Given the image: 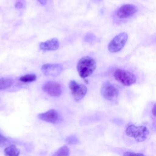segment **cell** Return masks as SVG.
Here are the masks:
<instances>
[{"mask_svg": "<svg viewBox=\"0 0 156 156\" xmlns=\"http://www.w3.org/2000/svg\"><path fill=\"white\" fill-rule=\"evenodd\" d=\"M20 150L15 145H10L4 149L5 156H19Z\"/></svg>", "mask_w": 156, "mask_h": 156, "instance_id": "cell-12", "label": "cell"}, {"mask_svg": "<svg viewBox=\"0 0 156 156\" xmlns=\"http://www.w3.org/2000/svg\"><path fill=\"white\" fill-rule=\"evenodd\" d=\"M125 133L126 135L133 138L136 142H143L147 138L149 131L144 126L130 124L126 127Z\"/></svg>", "mask_w": 156, "mask_h": 156, "instance_id": "cell-2", "label": "cell"}, {"mask_svg": "<svg viewBox=\"0 0 156 156\" xmlns=\"http://www.w3.org/2000/svg\"><path fill=\"white\" fill-rule=\"evenodd\" d=\"M128 40V35L126 32H121L116 35L109 43L108 49L110 52L115 53L121 51Z\"/></svg>", "mask_w": 156, "mask_h": 156, "instance_id": "cell-4", "label": "cell"}, {"mask_svg": "<svg viewBox=\"0 0 156 156\" xmlns=\"http://www.w3.org/2000/svg\"><path fill=\"white\" fill-rule=\"evenodd\" d=\"M94 38V36L91 34H88L85 37V41L87 42H89L90 41H93V39Z\"/></svg>", "mask_w": 156, "mask_h": 156, "instance_id": "cell-19", "label": "cell"}, {"mask_svg": "<svg viewBox=\"0 0 156 156\" xmlns=\"http://www.w3.org/2000/svg\"><path fill=\"white\" fill-rule=\"evenodd\" d=\"M69 149L66 146H63L60 147L56 152L53 154L52 156H69Z\"/></svg>", "mask_w": 156, "mask_h": 156, "instance_id": "cell-14", "label": "cell"}, {"mask_svg": "<svg viewBox=\"0 0 156 156\" xmlns=\"http://www.w3.org/2000/svg\"><path fill=\"white\" fill-rule=\"evenodd\" d=\"M138 11V8L133 4H124L121 6L116 12V16L119 19L128 18Z\"/></svg>", "mask_w": 156, "mask_h": 156, "instance_id": "cell-10", "label": "cell"}, {"mask_svg": "<svg viewBox=\"0 0 156 156\" xmlns=\"http://www.w3.org/2000/svg\"><path fill=\"white\" fill-rule=\"evenodd\" d=\"M96 63L94 59L89 56L82 57L77 65V69L80 77L85 79L89 77L94 71Z\"/></svg>", "mask_w": 156, "mask_h": 156, "instance_id": "cell-1", "label": "cell"}, {"mask_svg": "<svg viewBox=\"0 0 156 156\" xmlns=\"http://www.w3.org/2000/svg\"><path fill=\"white\" fill-rule=\"evenodd\" d=\"M153 129H154V130H156V122H155V123L153 124Z\"/></svg>", "mask_w": 156, "mask_h": 156, "instance_id": "cell-23", "label": "cell"}, {"mask_svg": "<svg viewBox=\"0 0 156 156\" xmlns=\"http://www.w3.org/2000/svg\"><path fill=\"white\" fill-rule=\"evenodd\" d=\"M41 69L45 76L57 77L63 71V66L58 63H47L42 65Z\"/></svg>", "mask_w": 156, "mask_h": 156, "instance_id": "cell-9", "label": "cell"}, {"mask_svg": "<svg viewBox=\"0 0 156 156\" xmlns=\"http://www.w3.org/2000/svg\"><path fill=\"white\" fill-rule=\"evenodd\" d=\"M8 141L7 138L0 133V147L4 146Z\"/></svg>", "mask_w": 156, "mask_h": 156, "instance_id": "cell-18", "label": "cell"}, {"mask_svg": "<svg viewBox=\"0 0 156 156\" xmlns=\"http://www.w3.org/2000/svg\"><path fill=\"white\" fill-rule=\"evenodd\" d=\"M15 7H16V8H21L23 7V4L21 2H18L15 4Z\"/></svg>", "mask_w": 156, "mask_h": 156, "instance_id": "cell-21", "label": "cell"}, {"mask_svg": "<svg viewBox=\"0 0 156 156\" xmlns=\"http://www.w3.org/2000/svg\"><path fill=\"white\" fill-rule=\"evenodd\" d=\"M38 118L46 122L57 124L62 121V117L60 113L54 109H51L44 113L38 115Z\"/></svg>", "mask_w": 156, "mask_h": 156, "instance_id": "cell-7", "label": "cell"}, {"mask_svg": "<svg viewBox=\"0 0 156 156\" xmlns=\"http://www.w3.org/2000/svg\"><path fill=\"white\" fill-rule=\"evenodd\" d=\"M37 79V76L34 74H27L23 75L20 77V80L24 83L34 82Z\"/></svg>", "mask_w": 156, "mask_h": 156, "instance_id": "cell-15", "label": "cell"}, {"mask_svg": "<svg viewBox=\"0 0 156 156\" xmlns=\"http://www.w3.org/2000/svg\"><path fill=\"white\" fill-rule=\"evenodd\" d=\"M102 96L109 101H115L118 96V89L112 83L108 81L105 82L101 89Z\"/></svg>", "mask_w": 156, "mask_h": 156, "instance_id": "cell-5", "label": "cell"}, {"mask_svg": "<svg viewBox=\"0 0 156 156\" xmlns=\"http://www.w3.org/2000/svg\"><path fill=\"white\" fill-rule=\"evenodd\" d=\"M69 87L73 97L76 101H79L82 99L87 92V88L85 85L79 84L73 80L70 81Z\"/></svg>", "mask_w": 156, "mask_h": 156, "instance_id": "cell-6", "label": "cell"}, {"mask_svg": "<svg viewBox=\"0 0 156 156\" xmlns=\"http://www.w3.org/2000/svg\"><path fill=\"white\" fill-rule=\"evenodd\" d=\"M152 115L156 117V104H154V105L152 107Z\"/></svg>", "mask_w": 156, "mask_h": 156, "instance_id": "cell-20", "label": "cell"}, {"mask_svg": "<svg viewBox=\"0 0 156 156\" xmlns=\"http://www.w3.org/2000/svg\"><path fill=\"white\" fill-rule=\"evenodd\" d=\"M13 84V80L9 78H0V90H5L12 87Z\"/></svg>", "mask_w": 156, "mask_h": 156, "instance_id": "cell-13", "label": "cell"}, {"mask_svg": "<svg viewBox=\"0 0 156 156\" xmlns=\"http://www.w3.org/2000/svg\"><path fill=\"white\" fill-rule=\"evenodd\" d=\"M92 1H94V2H101V1H102V0H92Z\"/></svg>", "mask_w": 156, "mask_h": 156, "instance_id": "cell-24", "label": "cell"}, {"mask_svg": "<svg viewBox=\"0 0 156 156\" xmlns=\"http://www.w3.org/2000/svg\"><path fill=\"white\" fill-rule=\"evenodd\" d=\"M43 90L48 94L53 97H58L62 93L60 83L54 81H48L43 86Z\"/></svg>", "mask_w": 156, "mask_h": 156, "instance_id": "cell-8", "label": "cell"}, {"mask_svg": "<svg viewBox=\"0 0 156 156\" xmlns=\"http://www.w3.org/2000/svg\"><path fill=\"white\" fill-rule=\"evenodd\" d=\"M114 77L117 81L124 86L132 85L136 81V77L133 73L122 69H117L115 70Z\"/></svg>", "mask_w": 156, "mask_h": 156, "instance_id": "cell-3", "label": "cell"}, {"mask_svg": "<svg viewBox=\"0 0 156 156\" xmlns=\"http://www.w3.org/2000/svg\"><path fill=\"white\" fill-rule=\"evenodd\" d=\"M37 1L41 5H44L46 3V1H47V0H37Z\"/></svg>", "mask_w": 156, "mask_h": 156, "instance_id": "cell-22", "label": "cell"}, {"mask_svg": "<svg viewBox=\"0 0 156 156\" xmlns=\"http://www.w3.org/2000/svg\"><path fill=\"white\" fill-rule=\"evenodd\" d=\"M39 47L43 51H55L59 47V41L58 39L54 38L40 43Z\"/></svg>", "mask_w": 156, "mask_h": 156, "instance_id": "cell-11", "label": "cell"}, {"mask_svg": "<svg viewBox=\"0 0 156 156\" xmlns=\"http://www.w3.org/2000/svg\"><path fill=\"white\" fill-rule=\"evenodd\" d=\"M123 156H144V155L141 153H135L133 152L127 151L123 154Z\"/></svg>", "mask_w": 156, "mask_h": 156, "instance_id": "cell-17", "label": "cell"}, {"mask_svg": "<svg viewBox=\"0 0 156 156\" xmlns=\"http://www.w3.org/2000/svg\"><path fill=\"white\" fill-rule=\"evenodd\" d=\"M66 141L69 144H77L79 143V140L78 138L74 135L68 136L66 138Z\"/></svg>", "mask_w": 156, "mask_h": 156, "instance_id": "cell-16", "label": "cell"}]
</instances>
